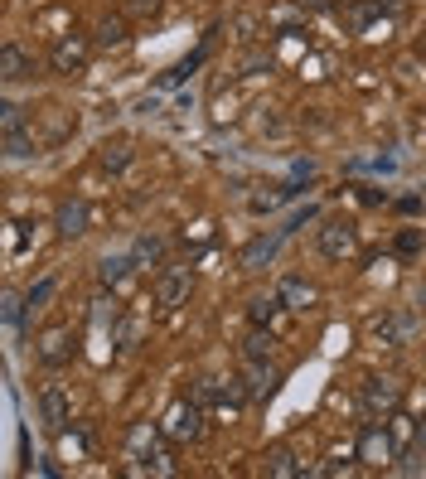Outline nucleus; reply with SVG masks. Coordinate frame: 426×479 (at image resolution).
I'll use <instances>...</instances> for the list:
<instances>
[{"instance_id": "obj_23", "label": "nucleus", "mask_w": 426, "mask_h": 479, "mask_svg": "<svg viewBox=\"0 0 426 479\" xmlns=\"http://www.w3.org/2000/svg\"><path fill=\"white\" fill-rule=\"evenodd\" d=\"M19 315H24V305H19V300H15V295H10V300H5V324H10V329H15V324H19Z\"/></svg>"}, {"instance_id": "obj_6", "label": "nucleus", "mask_w": 426, "mask_h": 479, "mask_svg": "<svg viewBox=\"0 0 426 479\" xmlns=\"http://www.w3.org/2000/svg\"><path fill=\"white\" fill-rule=\"evenodd\" d=\"M397 397H402V387L393 383V378H373V383L363 387L368 411H393V407H397Z\"/></svg>"}, {"instance_id": "obj_13", "label": "nucleus", "mask_w": 426, "mask_h": 479, "mask_svg": "<svg viewBox=\"0 0 426 479\" xmlns=\"http://www.w3.org/2000/svg\"><path fill=\"white\" fill-rule=\"evenodd\" d=\"M242 354H247L252 363H271V334H252Z\"/></svg>"}, {"instance_id": "obj_8", "label": "nucleus", "mask_w": 426, "mask_h": 479, "mask_svg": "<svg viewBox=\"0 0 426 479\" xmlns=\"http://www.w3.org/2000/svg\"><path fill=\"white\" fill-rule=\"evenodd\" d=\"M189 295V272H165L160 276V286H155V300L160 305H180Z\"/></svg>"}, {"instance_id": "obj_5", "label": "nucleus", "mask_w": 426, "mask_h": 479, "mask_svg": "<svg viewBox=\"0 0 426 479\" xmlns=\"http://www.w3.org/2000/svg\"><path fill=\"white\" fill-rule=\"evenodd\" d=\"M393 446H397L393 436H383L378 426H368V431H363V441H358V455H363L368 465H388V460H393Z\"/></svg>"}, {"instance_id": "obj_10", "label": "nucleus", "mask_w": 426, "mask_h": 479, "mask_svg": "<svg viewBox=\"0 0 426 479\" xmlns=\"http://www.w3.org/2000/svg\"><path fill=\"white\" fill-rule=\"evenodd\" d=\"M276 242H281V233H271V237H257V242L242 252V267H247V272H262V262H271V257H276Z\"/></svg>"}, {"instance_id": "obj_20", "label": "nucleus", "mask_w": 426, "mask_h": 479, "mask_svg": "<svg viewBox=\"0 0 426 479\" xmlns=\"http://www.w3.org/2000/svg\"><path fill=\"white\" fill-rule=\"evenodd\" d=\"M160 252H165V242H160V237H141V242H136V262H155Z\"/></svg>"}, {"instance_id": "obj_14", "label": "nucleus", "mask_w": 426, "mask_h": 479, "mask_svg": "<svg viewBox=\"0 0 426 479\" xmlns=\"http://www.w3.org/2000/svg\"><path fill=\"white\" fill-rule=\"evenodd\" d=\"M97 272H102V281H106V286H116V281H126L131 262H126V257H106V262L97 267Z\"/></svg>"}, {"instance_id": "obj_21", "label": "nucleus", "mask_w": 426, "mask_h": 479, "mask_svg": "<svg viewBox=\"0 0 426 479\" xmlns=\"http://www.w3.org/2000/svg\"><path fill=\"white\" fill-rule=\"evenodd\" d=\"M276 305H281V300H271V295H262V300H252V320H257V324H267V320L276 315Z\"/></svg>"}, {"instance_id": "obj_1", "label": "nucleus", "mask_w": 426, "mask_h": 479, "mask_svg": "<svg viewBox=\"0 0 426 479\" xmlns=\"http://www.w3.org/2000/svg\"><path fill=\"white\" fill-rule=\"evenodd\" d=\"M160 431H165V436H175V441H194V436L204 431V421H199V407H189V402H175V407L165 411Z\"/></svg>"}, {"instance_id": "obj_18", "label": "nucleus", "mask_w": 426, "mask_h": 479, "mask_svg": "<svg viewBox=\"0 0 426 479\" xmlns=\"http://www.w3.org/2000/svg\"><path fill=\"white\" fill-rule=\"evenodd\" d=\"M5 155H10V160H24V155H34V150H29V141H24L19 131H5Z\"/></svg>"}, {"instance_id": "obj_22", "label": "nucleus", "mask_w": 426, "mask_h": 479, "mask_svg": "<svg viewBox=\"0 0 426 479\" xmlns=\"http://www.w3.org/2000/svg\"><path fill=\"white\" fill-rule=\"evenodd\" d=\"M126 160H131V155H126V146H111V150L102 155V165H106V170H121Z\"/></svg>"}, {"instance_id": "obj_4", "label": "nucleus", "mask_w": 426, "mask_h": 479, "mask_svg": "<svg viewBox=\"0 0 426 479\" xmlns=\"http://www.w3.org/2000/svg\"><path fill=\"white\" fill-rule=\"evenodd\" d=\"M412 329H417V315H388L373 324V344H402Z\"/></svg>"}, {"instance_id": "obj_2", "label": "nucleus", "mask_w": 426, "mask_h": 479, "mask_svg": "<svg viewBox=\"0 0 426 479\" xmlns=\"http://www.w3.org/2000/svg\"><path fill=\"white\" fill-rule=\"evenodd\" d=\"M39 411H44V426H49V431H63V426L73 421V402H68V392L58 383H49L39 392Z\"/></svg>"}, {"instance_id": "obj_12", "label": "nucleus", "mask_w": 426, "mask_h": 479, "mask_svg": "<svg viewBox=\"0 0 426 479\" xmlns=\"http://www.w3.org/2000/svg\"><path fill=\"white\" fill-rule=\"evenodd\" d=\"M301 470H306V465H301L291 450H271V455H267V475H301Z\"/></svg>"}, {"instance_id": "obj_11", "label": "nucleus", "mask_w": 426, "mask_h": 479, "mask_svg": "<svg viewBox=\"0 0 426 479\" xmlns=\"http://www.w3.org/2000/svg\"><path fill=\"white\" fill-rule=\"evenodd\" d=\"M39 359H44V363H63V359H68V334H63V329H49V334L39 339Z\"/></svg>"}, {"instance_id": "obj_24", "label": "nucleus", "mask_w": 426, "mask_h": 479, "mask_svg": "<svg viewBox=\"0 0 426 479\" xmlns=\"http://www.w3.org/2000/svg\"><path fill=\"white\" fill-rule=\"evenodd\" d=\"M150 441H155V431H150V426H141V431H136V436H131V450H145V446H150Z\"/></svg>"}, {"instance_id": "obj_16", "label": "nucleus", "mask_w": 426, "mask_h": 479, "mask_svg": "<svg viewBox=\"0 0 426 479\" xmlns=\"http://www.w3.org/2000/svg\"><path fill=\"white\" fill-rule=\"evenodd\" d=\"M54 63H58V68H78V63H83V44H78V39H73V44H58Z\"/></svg>"}, {"instance_id": "obj_25", "label": "nucleus", "mask_w": 426, "mask_h": 479, "mask_svg": "<svg viewBox=\"0 0 426 479\" xmlns=\"http://www.w3.org/2000/svg\"><path fill=\"white\" fill-rule=\"evenodd\" d=\"M102 44H121V24H116V19L102 24Z\"/></svg>"}, {"instance_id": "obj_7", "label": "nucleus", "mask_w": 426, "mask_h": 479, "mask_svg": "<svg viewBox=\"0 0 426 479\" xmlns=\"http://www.w3.org/2000/svg\"><path fill=\"white\" fill-rule=\"evenodd\" d=\"M58 233H63V237L88 233V203H83V198H68V203L58 208Z\"/></svg>"}, {"instance_id": "obj_26", "label": "nucleus", "mask_w": 426, "mask_h": 479, "mask_svg": "<svg viewBox=\"0 0 426 479\" xmlns=\"http://www.w3.org/2000/svg\"><path fill=\"white\" fill-rule=\"evenodd\" d=\"M422 460H426V426H422Z\"/></svg>"}, {"instance_id": "obj_9", "label": "nucleus", "mask_w": 426, "mask_h": 479, "mask_svg": "<svg viewBox=\"0 0 426 479\" xmlns=\"http://www.w3.org/2000/svg\"><path fill=\"white\" fill-rule=\"evenodd\" d=\"M281 305H286V310H306V305H315V286L301 281V276H286V281H281Z\"/></svg>"}, {"instance_id": "obj_15", "label": "nucleus", "mask_w": 426, "mask_h": 479, "mask_svg": "<svg viewBox=\"0 0 426 479\" xmlns=\"http://www.w3.org/2000/svg\"><path fill=\"white\" fill-rule=\"evenodd\" d=\"M54 290H58V281H54V276H44L39 286H29V295H24V305H29V310H44V300H49Z\"/></svg>"}, {"instance_id": "obj_19", "label": "nucleus", "mask_w": 426, "mask_h": 479, "mask_svg": "<svg viewBox=\"0 0 426 479\" xmlns=\"http://www.w3.org/2000/svg\"><path fill=\"white\" fill-rule=\"evenodd\" d=\"M397 252H402V257H417V252H422V233H417V228H402V233H397Z\"/></svg>"}, {"instance_id": "obj_17", "label": "nucleus", "mask_w": 426, "mask_h": 479, "mask_svg": "<svg viewBox=\"0 0 426 479\" xmlns=\"http://www.w3.org/2000/svg\"><path fill=\"white\" fill-rule=\"evenodd\" d=\"M5 78H10V83L24 78V54H19L15 44H5Z\"/></svg>"}, {"instance_id": "obj_3", "label": "nucleus", "mask_w": 426, "mask_h": 479, "mask_svg": "<svg viewBox=\"0 0 426 479\" xmlns=\"http://www.w3.org/2000/svg\"><path fill=\"white\" fill-rule=\"evenodd\" d=\"M320 252H324L329 262L354 257V233H349L344 223H324V228H320Z\"/></svg>"}]
</instances>
